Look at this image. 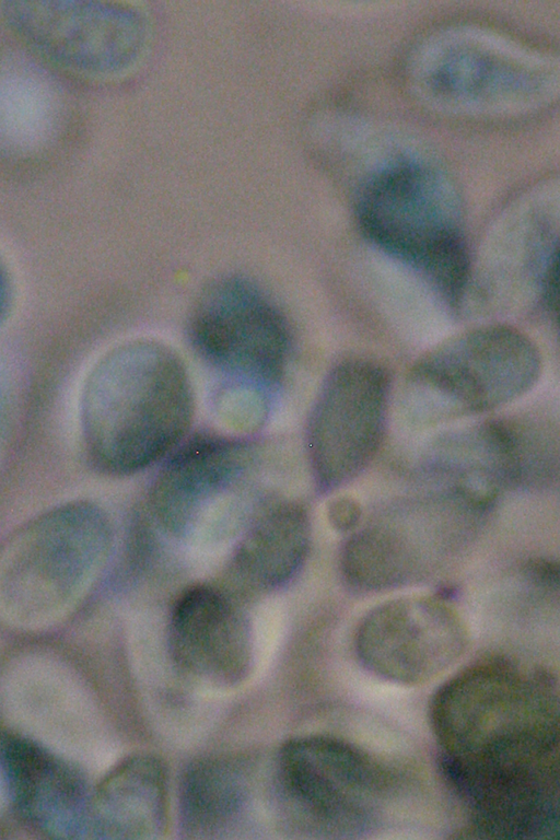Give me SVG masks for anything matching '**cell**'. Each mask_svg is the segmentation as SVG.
Here are the masks:
<instances>
[{"instance_id":"cell-1","label":"cell","mask_w":560,"mask_h":840,"mask_svg":"<svg viewBox=\"0 0 560 840\" xmlns=\"http://www.w3.org/2000/svg\"><path fill=\"white\" fill-rule=\"evenodd\" d=\"M443 770L479 829L526 837L556 817L558 703L550 678L512 663L474 664L433 698Z\"/></svg>"},{"instance_id":"cell-2","label":"cell","mask_w":560,"mask_h":840,"mask_svg":"<svg viewBox=\"0 0 560 840\" xmlns=\"http://www.w3.org/2000/svg\"><path fill=\"white\" fill-rule=\"evenodd\" d=\"M187 370L168 346L153 339L126 342L96 368L83 402L91 460L110 475H130L164 460L192 422Z\"/></svg>"},{"instance_id":"cell-3","label":"cell","mask_w":560,"mask_h":840,"mask_svg":"<svg viewBox=\"0 0 560 840\" xmlns=\"http://www.w3.org/2000/svg\"><path fill=\"white\" fill-rule=\"evenodd\" d=\"M112 545L105 514L88 503L35 518L0 548V619L40 630L68 616L103 569Z\"/></svg>"},{"instance_id":"cell-4","label":"cell","mask_w":560,"mask_h":840,"mask_svg":"<svg viewBox=\"0 0 560 840\" xmlns=\"http://www.w3.org/2000/svg\"><path fill=\"white\" fill-rule=\"evenodd\" d=\"M358 219L369 240L419 271L451 306L460 305L470 281L459 201L434 170L397 162L365 185Z\"/></svg>"},{"instance_id":"cell-5","label":"cell","mask_w":560,"mask_h":840,"mask_svg":"<svg viewBox=\"0 0 560 840\" xmlns=\"http://www.w3.org/2000/svg\"><path fill=\"white\" fill-rule=\"evenodd\" d=\"M489 512L444 489L402 498L346 540L340 570L353 590L382 592L421 582L472 541Z\"/></svg>"},{"instance_id":"cell-6","label":"cell","mask_w":560,"mask_h":840,"mask_svg":"<svg viewBox=\"0 0 560 840\" xmlns=\"http://www.w3.org/2000/svg\"><path fill=\"white\" fill-rule=\"evenodd\" d=\"M535 343L508 325L463 331L423 353L404 382V404L420 423L482 413L526 394L538 381Z\"/></svg>"},{"instance_id":"cell-7","label":"cell","mask_w":560,"mask_h":840,"mask_svg":"<svg viewBox=\"0 0 560 840\" xmlns=\"http://www.w3.org/2000/svg\"><path fill=\"white\" fill-rule=\"evenodd\" d=\"M198 354L250 395L267 399L285 375L292 352L289 324L252 282L224 277L198 296L189 316Z\"/></svg>"},{"instance_id":"cell-8","label":"cell","mask_w":560,"mask_h":840,"mask_svg":"<svg viewBox=\"0 0 560 840\" xmlns=\"http://www.w3.org/2000/svg\"><path fill=\"white\" fill-rule=\"evenodd\" d=\"M284 794L311 830L334 838L370 831L387 804V771L360 748L335 737L289 739L278 754Z\"/></svg>"},{"instance_id":"cell-9","label":"cell","mask_w":560,"mask_h":840,"mask_svg":"<svg viewBox=\"0 0 560 840\" xmlns=\"http://www.w3.org/2000/svg\"><path fill=\"white\" fill-rule=\"evenodd\" d=\"M250 467V451L240 440L217 434L186 438L154 480L152 514L178 538L221 540L243 522Z\"/></svg>"},{"instance_id":"cell-10","label":"cell","mask_w":560,"mask_h":840,"mask_svg":"<svg viewBox=\"0 0 560 840\" xmlns=\"http://www.w3.org/2000/svg\"><path fill=\"white\" fill-rule=\"evenodd\" d=\"M390 382L378 364L354 359L328 373L313 405L307 452L319 489L336 490L373 462L386 431Z\"/></svg>"},{"instance_id":"cell-11","label":"cell","mask_w":560,"mask_h":840,"mask_svg":"<svg viewBox=\"0 0 560 840\" xmlns=\"http://www.w3.org/2000/svg\"><path fill=\"white\" fill-rule=\"evenodd\" d=\"M468 633L445 600L407 596L371 609L359 622L354 650L375 676L402 686L428 682L465 653Z\"/></svg>"},{"instance_id":"cell-12","label":"cell","mask_w":560,"mask_h":840,"mask_svg":"<svg viewBox=\"0 0 560 840\" xmlns=\"http://www.w3.org/2000/svg\"><path fill=\"white\" fill-rule=\"evenodd\" d=\"M170 651L190 677L218 687L242 682L253 664L249 625L223 588L195 584L176 598L168 620Z\"/></svg>"},{"instance_id":"cell-13","label":"cell","mask_w":560,"mask_h":840,"mask_svg":"<svg viewBox=\"0 0 560 840\" xmlns=\"http://www.w3.org/2000/svg\"><path fill=\"white\" fill-rule=\"evenodd\" d=\"M0 712L19 733L54 755L85 762L86 699L74 673L47 656H26L0 678Z\"/></svg>"},{"instance_id":"cell-14","label":"cell","mask_w":560,"mask_h":840,"mask_svg":"<svg viewBox=\"0 0 560 840\" xmlns=\"http://www.w3.org/2000/svg\"><path fill=\"white\" fill-rule=\"evenodd\" d=\"M0 24L26 49L72 75L98 73L115 57V20L97 3L3 1Z\"/></svg>"},{"instance_id":"cell-15","label":"cell","mask_w":560,"mask_h":840,"mask_svg":"<svg viewBox=\"0 0 560 840\" xmlns=\"http://www.w3.org/2000/svg\"><path fill=\"white\" fill-rule=\"evenodd\" d=\"M516 431L511 420H489L439 438L422 472L431 488L452 491L490 512L516 487Z\"/></svg>"},{"instance_id":"cell-16","label":"cell","mask_w":560,"mask_h":840,"mask_svg":"<svg viewBox=\"0 0 560 840\" xmlns=\"http://www.w3.org/2000/svg\"><path fill=\"white\" fill-rule=\"evenodd\" d=\"M92 812L109 837L161 838L168 820V780L162 761L138 754L117 762L96 788Z\"/></svg>"},{"instance_id":"cell-17","label":"cell","mask_w":560,"mask_h":840,"mask_svg":"<svg viewBox=\"0 0 560 840\" xmlns=\"http://www.w3.org/2000/svg\"><path fill=\"white\" fill-rule=\"evenodd\" d=\"M311 536L310 517L301 504L271 503L249 521L232 558V575L250 592L280 587L304 565Z\"/></svg>"},{"instance_id":"cell-18","label":"cell","mask_w":560,"mask_h":840,"mask_svg":"<svg viewBox=\"0 0 560 840\" xmlns=\"http://www.w3.org/2000/svg\"><path fill=\"white\" fill-rule=\"evenodd\" d=\"M238 770L223 759H205L189 767L180 788V814L187 832L212 833L234 819L245 800Z\"/></svg>"},{"instance_id":"cell-19","label":"cell","mask_w":560,"mask_h":840,"mask_svg":"<svg viewBox=\"0 0 560 840\" xmlns=\"http://www.w3.org/2000/svg\"><path fill=\"white\" fill-rule=\"evenodd\" d=\"M327 514L334 528L339 532H350L357 528L362 512L354 499L341 497L330 502Z\"/></svg>"},{"instance_id":"cell-20","label":"cell","mask_w":560,"mask_h":840,"mask_svg":"<svg viewBox=\"0 0 560 840\" xmlns=\"http://www.w3.org/2000/svg\"><path fill=\"white\" fill-rule=\"evenodd\" d=\"M4 788L5 786H4L3 778L0 775V807L4 803V797H5Z\"/></svg>"}]
</instances>
